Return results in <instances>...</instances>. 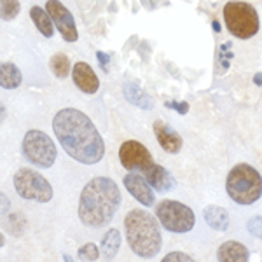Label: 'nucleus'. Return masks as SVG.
<instances>
[{
    "label": "nucleus",
    "instance_id": "5",
    "mask_svg": "<svg viewBox=\"0 0 262 262\" xmlns=\"http://www.w3.org/2000/svg\"><path fill=\"white\" fill-rule=\"evenodd\" d=\"M224 21L232 35L238 39H252L259 32L260 21L259 14L250 4L245 2H227L224 7Z\"/></svg>",
    "mask_w": 262,
    "mask_h": 262
},
{
    "label": "nucleus",
    "instance_id": "29",
    "mask_svg": "<svg viewBox=\"0 0 262 262\" xmlns=\"http://www.w3.org/2000/svg\"><path fill=\"white\" fill-rule=\"evenodd\" d=\"M212 25H213L215 32H221V25H219V23H217V21H213V23H212Z\"/></svg>",
    "mask_w": 262,
    "mask_h": 262
},
{
    "label": "nucleus",
    "instance_id": "14",
    "mask_svg": "<svg viewBox=\"0 0 262 262\" xmlns=\"http://www.w3.org/2000/svg\"><path fill=\"white\" fill-rule=\"evenodd\" d=\"M142 175L149 180L152 189L158 192H168L170 189H173V185H175V179L171 177V173L158 163L150 164Z\"/></svg>",
    "mask_w": 262,
    "mask_h": 262
},
{
    "label": "nucleus",
    "instance_id": "27",
    "mask_svg": "<svg viewBox=\"0 0 262 262\" xmlns=\"http://www.w3.org/2000/svg\"><path fill=\"white\" fill-rule=\"evenodd\" d=\"M98 58H100V63H101V67L105 69V65L108 63V56L107 54H103V53H98Z\"/></svg>",
    "mask_w": 262,
    "mask_h": 262
},
{
    "label": "nucleus",
    "instance_id": "28",
    "mask_svg": "<svg viewBox=\"0 0 262 262\" xmlns=\"http://www.w3.org/2000/svg\"><path fill=\"white\" fill-rule=\"evenodd\" d=\"M253 82L259 84V86H262V74H257L255 77H253Z\"/></svg>",
    "mask_w": 262,
    "mask_h": 262
},
{
    "label": "nucleus",
    "instance_id": "12",
    "mask_svg": "<svg viewBox=\"0 0 262 262\" xmlns=\"http://www.w3.org/2000/svg\"><path fill=\"white\" fill-rule=\"evenodd\" d=\"M152 128H154L156 138H158V142L161 143V147L164 150L170 152V154L180 152L182 145H184V140H182V137L171 128L170 124H166L164 121L158 119V121H154V126H152Z\"/></svg>",
    "mask_w": 262,
    "mask_h": 262
},
{
    "label": "nucleus",
    "instance_id": "9",
    "mask_svg": "<svg viewBox=\"0 0 262 262\" xmlns=\"http://www.w3.org/2000/svg\"><path fill=\"white\" fill-rule=\"evenodd\" d=\"M119 159L121 164L129 171H145L150 164H154L150 152L143 143L137 140H128L121 145L119 149Z\"/></svg>",
    "mask_w": 262,
    "mask_h": 262
},
{
    "label": "nucleus",
    "instance_id": "13",
    "mask_svg": "<svg viewBox=\"0 0 262 262\" xmlns=\"http://www.w3.org/2000/svg\"><path fill=\"white\" fill-rule=\"evenodd\" d=\"M72 77H74L75 86L79 88L82 93H88V95H95L100 88V81L96 77V74L93 72V69L88 63L84 61H77L74 65V70H72Z\"/></svg>",
    "mask_w": 262,
    "mask_h": 262
},
{
    "label": "nucleus",
    "instance_id": "19",
    "mask_svg": "<svg viewBox=\"0 0 262 262\" xmlns=\"http://www.w3.org/2000/svg\"><path fill=\"white\" fill-rule=\"evenodd\" d=\"M121 247V234L117 229H108L101 239V252L107 259H112Z\"/></svg>",
    "mask_w": 262,
    "mask_h": 262
},
{
    "label": "nucleus",
    "instance_id": "17",
    "mask_svg": "<svg viewBox=\"0 0 262 262\" xmlns=\"http://www.w3.org/2000/svg\"><path fill=\"white\" fill-rule=\"evenodd\" d=\"M21 81H23L21 72L14 63H2V67H0V84H2L4 90H16Z\"/></svg>",
    "mask_w": 262,
    "mask_h": 262
},
{
    "label": "nucleus",
    "instance_id": "10",
    "mask_svg": "<svg viewBox=\"0 0 262 262\" xmlns=\"http://www.w3.org/2000/svg\"><path fill=\"white\" fill-rule=\"evenodd\" d=\"M46 11L49 12L53 23L56 25L58 32L61 33V37L67 42H75L79 39V32L75 27V21L72 12L67 9L60 0H48L46 2Z\"/></svg>",
    "mask_w": 262,
    "mask_h": 262
},
{
    "label": "nucleus",
    "instance_id": "22",
    "mask_svg": "<svg viewBox=\"0 0 262 262\" xmlns=\"http://www.w3.org/2000/svg\"><path fill=\"white\" fill-rule=\"evenodd\" d=\"M19 12V2L18 0H0V14L2 19L9 21L14 19Z\"/></svg>",
    "mask_w": 262,
    "mask_h": 262
},
{
    "label": "nucleus",
    "instance_id": "24",
    "mask_svg": "<svg viewBox=\"0 0 262 262\" xmlns=\"http://www.w3.org/2000/svg\"><path fill=\"white\" fill-rule=\"evenodd\" d=\"M248 231L255 238H262V217H253L248 222Z\"/></svg>",
    "mask_w": 262,
    "mask_h": 262
},
{
    "label": "nucleus",
    "instance_id": "6",
    "mask_svg": "<svg viewBox=\"0 0 262 262\" xmlns=\"http://www.w3.org/2000/svg\"><path fill=\"white\" fill-rule=\"evenodd\" d=\"M21 149H23L25 158L39 168H51L58 156L53 140L39 129H30L25 135Z\"/></svg>",
    "mask_w": 262,
    "mask_h": 262
},
{
    "label": "nucleus",
    "instance_id": "18",
    "mask_svg": "<svg viewBox=\"0 0 262 262\" xmlns=\"http://www.w3.org/2000/svg\"><path fill=\"white\" fill-rule=\"evenodd\" d=\"M30 16H32V21L35 23V27L39 28V32L42 33L44 37H53V19H51L49 12L40 9V7H32L30 9Z\"/></svg>",
    "mask_w": 262,
    "mask_h": 262
},
{
    "label": "nucleus",
    "instance_id": "4",
    "mask_svg": "<svg viewBox=\"0 0 262 262\" xmlns=\"http://www.w3.org/2000/svg\"><path fill=\"white\" fill-rule=\"evenodd\" d=\"M226 191L238 205H253L262 196V177L250 164H236L227 175Z\"/></svg>",
    "mask_w": 262,
    "mask_h": 262
},
{
    "label": "nucleus",
    "instance_id": "25",
    "mask_svg": "<svg viewBox=\"0 0 262 262\" xmlns=\"http://www.w3.org/2000/svg\"><path fill=\"white\" fill-rule=\"evenodd\" d=\"M163 260L164 262H170V260H192V257L185 255V253H182V252H171L170 255H166Z\"/></svg>",
    "mask_w": 262,
    "mask_h": 262
},
{
    "label": "nucleus",
    "instance_id": "11",
    "mask_svg": "<svg viewBox=\"0 0 262 262\" xmlns=\"http://www.w3.org/2000/svg\"><path fill=\"white\" fill-rule=\"evenodd\" d=\"M124 185L131 196L137 201H140L143 206L154 205L156 198H154V192H152V185L149 184V180H147L145 177L131 171L124 177Z\"/></svg>",
    "mask_w": 262,
    "mask_h": 262
},
{
    "label": "nucleus",
    "instance_id": "2",
    "mask_svg": "<svg viewBox=\"0 0 262 262\" xmlns=\"http://www.w3.org/2000/svg\"><path fill=\"white\" fill-rule=\"evenodd\" d=\"M121 206L117 184L107 177H96L82 189L79 200V219L88 227H103L114 219Z\"/></svg>",
    "mask_w": 262,
    "mask_h": 262
},
{
    "label": "nucleus",
    "instance_id": "7",
    "mask_svg": "<svg viewBox=\"0 0 262 262\" xmlns=\"http://www.w3.org/2000/svg\"><path fill=\"white\" fill-rule=\"evenodd\" d=\"M156 217L164 229L171 232H189L196 224L194 212L187 205L171 200H164L156 206Z\"/></svg>",
    "mask_w": 262,
    "mask_h": 262
},
{
    "label": "nucleus",
    "instance_id": "1",
    "mask_svg": "<svg viewBox=\"0 0 262 262\" xmlns=\"http://www.w3.org/2000/svg\"><path fill=\"white\" fill-rule=\"evenodd\" d=\"M53 129L72 159L96 164L105 156V143L90 117L75 108H63L54 116Z\"/></svg>",
    "mask_w": 262,
    "mask_h": 262
},
{
    "label": "nucleus",
    "instance_id": "3",
    "mask_svg": "<svg viewBox=\"0 0 262 262\" xmlns=\"http://www.w3.org/2000/svg\"><path fill=\"white\" fill-rule=\"evenodd\" d=\"M126 239L133 253L142 259H152L161 250L163 238L158 222L145 210L135 208L124 219Z\"/></svg>",
    "mask_w": 262,
    "mask_h": 262
},
{
    "label": "nucleus",
    "instance_id": "16",
    "mask_svg": "<svg viewBox=\"0 0 262 262\" xmlns=\"http://www.w3.org/2000/svg\"><path fill=\"white\" fill-rule=\"evenodd\" d=\"M205 221L215 231H226L229 227V215L226 208L217 205H210L205 208Z\"/></svg>",
    "mask_w": 262,
    "mask_h": 262
},
{
    "label": "nucleus",
    "instance_id": "21",
    "mask_svg": "<svg viewBox=\"0 0 262 262\" xmlns=\"http://www.w3.org/2000/svg\"><path fill=\"white\" fill-rule=\"evenodd\" d=\"M49 65H51L53 74L60 79H65L67 75L70 74V61H69V58H67V54H63V53L54 54V56L51 58Z\"/></svg>",
    "mask_w": 262,
    "mask_h": 262
},
{
    "label": "nucleus",
    "instance_id": "20",
    "mask_svg": "<svg viewBox=\"0 0 262 262\" xmlns=\"http://www.w3.org/2000/svg\"><path fill=\"white\" fill-rule=\"evenodd\" d=\"M124 95L131 103L138 105L142 108H152V101L149 96L143 93L142 88H138L137 84H126L124 86Z\"/></svg>",
    "mask_w": 262,
    "mask_h": 262
},
{
    "label": "nucleus",
    "instance_id": "26",
    "mask_svg": "<svg viewBox=\"0 0 262 262\" xmlns=\"http://www.w3.org/2000/svg\"><path fill=\"white\" fill-rule=\"evenodd\" d=\"M166 107H170V108H177V111H179L180 114H185V112L189 111V105L185 103V101H182V103H177V101H175V103H173V101H168Z\"/></svg>",
    "mask_w": 262,
    "mask_h": 262
},
{
    "label": "nucleus",
    "instance_id": "15",
    "mask_svg": "<svg viewBox=\"0 0 262 262\" xmlns=\"http://www.w3.org/2000/svg\"><path fill=\"white\" fill-rule=\"evenodd\" d=\"M217 259L222 262H243L248 260V250L238 242H226L219 248Z\"/></svg>",
    "mask_w": 262,
    "mask_h": 262
},
{
    "label": "nucleus",
    "instance_id": "8",
    "mask_svg": "<svg viewBox=\"0 0 262 262\" xmlns=\"http://www.w3.org/2000/svg\"><path fill=\"white\" fill-rule=\"evenodd\" d=\"M14 187L16 192L19 194L23 200L28 201H39L48 203L53 198V187L48 180L37 171L30 168H21L14 175Z\"/></svg>",
    "mask_w": 262,
    "mask_h": 262
},
{
    "label": "nucleus",
    "instance_id": "23",
    "mask_svg": "<svg viewBox=\"0 0 262 262\" xmlns=\"http://www.w3.org/2000/svg\"><path fill=\"white\" fill-rule=\"evenodd\" d=\"M100 257V250L96 245L93 243H86L84 247H81V250H79V259L82 260H96Z\"/></svg>",
    "mask_w": 262,
    "mask_h": 262
}]
</instances>
